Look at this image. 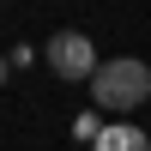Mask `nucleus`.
Segmentation results:
<instances>
[{"mask_svg":"<svg viewBox=\"0 0 151 151\" xmlns=\"http://www.w3.org/2000/svg\"><path fill=\"white\" fill-rule=\"evenodd\" d=\"M145 97H151V67H145V60H133V55L103 60V67H97V79H91V103H97V115L127 121Z\"/></svg>","mask_w":151,"mask_h":151,"instance_id":"obj_1","label":"nucleus"},{"mask_svg":"<svg viewBox=\"0 0 151 151\" xmlns=\"http://www.w3.org/2000/svg\"><path fill=\"white\" fill-rule=\"evenodd\" d=\"M42 60H48V73H55V79H67V85H79V79L91 85L97 67H103L85 30H55V36L42 42Z\"/></svg>","mask_w":151,"mask_h":151,"instance_id":"obj_2","label":"nucleus"},{"mask_svg":"<svg viewBox=\"0 0 151 151\" xmlns=\"http://www.w3.org/2000/svg\"><path fill=\"white\" fill-rule=\"evenodd\" d=\"M91 151H151V127H133V121H109L103 139Z\"/></svg>","mask_w":151,"mask_h":151,"instance_id":"obj_3","label":"nucleus"},{"mask_svg":"<svg viewBox=\"0 0 151 151\" xmlns=\"http://www.w3.org/2000/svg\"><path fill=\"white\" fill-rule=\"evenodd\" d=\"M6 73H12V55H0V85H6Z\"/></svg>","mask_w":151,"mask_h":151,"instance_id":"obj_4","label":"nucleus"}]
</instances>
